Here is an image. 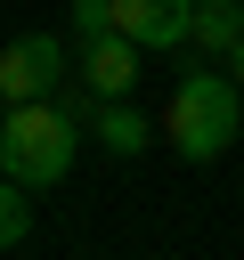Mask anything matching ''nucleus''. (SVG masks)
Listing matches in <instances>:
<instances>
[{
    "instance_id": "f03ea898",
    "label": "nucleus",
    "mask_w": 244,
    "mask_h": 260,
    "mask_svg": "<svg viewBox=\"0 0 244 260\" xmlns=\"http://www.w3.org/2000/svg\"><path fill=\"white\" fill-rule=\"evenodd\" d=\"M236 130H244V98H236L228 65H220V73L195 65V73L171 89V106H163V138H171L187 162H220V154L236 146Z\"/></svg>"
},
{
    "instance_id": "20e7f679",
    "label": "nucleus",
    "mask_w": 244,
    "mask_h": 260,
    "mask_svg": "<svg viewBox=\"0 0 244 260\" xmlns=\"http://www.w3.org/2000/svg\"><path fill=\"white\" fill-rule=\"evenodd\" d=\"M114 24L138 49H179L195 41V0H114Z\"/></svg>"
},
{
    "instance_id": "9d476101",
    "label": "nucleus",
    "mask_w": 244,
    "mask_h": 260,
    "mask_svg": "<svg viewBox=\"0 0 244 260\" xmlns=\"http://www.w3.org/2000/svg\"><path fill=\"white\" fill-rule=\"evenodd\" d=\"M220 65H228V81H236V89H244V41H236V49H228V57H220Z\"/></svg>"
},
{
    "instance_id": "6e6552de",
    "label": "nucleus",
    "mask_w": 244,
    "mask_h": 260,
    "mask_svg": "<svg viewBox=\"0 0 244 260\" xmlns=\"http://www.w3.org/2000/svg\"><path fill=\"white\" fill-rule=\"evenodd\" d=\"M24 195H33V187L0 171V252H16V244L33 236V203H24Z\"/></svg>"
},
{
    "instance_id": "f257e3e1",
    "label": "nucleus",
    "mask_w": 244,
    "mask_h": 260,
    "mask_svg": "<svg viewBox=\"0 0 244 260\" xmlns=\"http://www.w3.org/2000/svg\"><path fill=\"white\" fill-rule=\"evenodd\" d=\"M73 146H81V98L65 81L49 98H16L8 122H0V171L24 179V187H57L73 171Z\"/></svg>"
},
{
    "instance_id": "1a4fd4ad",
    "label": "nucleus",
    "mask_w": 244,
    "mask_h": 260,
    "mask_svg": "<svg viewBox=\"0 0 244 260\" xmlns=\"http://www.w3.org/2000/svg\"><path fill=\"white\" fill-rule=\"evenodd\" d=\"M73 32H114V0H73Z\"/></svg>"
},
{
    "instance_id": "7ed1b4c3",
    "label": "nucleus",
    "mask_w": 244,
    "mask_h": 260,
    "mask_svg": "<svg viewBox=\"0 0 244 260\" xmlns=\"http://www.w3.org/2000/svg\"><path fill=\"white\" fill-rule=\"evenodd\" d=\"M65 81V41L57 32H16L8 49H0V98L16 106V98H49Z\"/></svg>"
},
{
    "instance_id": "39448f33",
    "label": "nucleus",
    "mask_w": 244,
    "mask_h": 260,
    "mask_svg": "<svg viewBox=\"0 0 244 260\" xmlns=\"http://www.w3.org/2000/svg\"><path fill=\"white\" fill-rule=\"evenodd\" d=\"M138 57H146V49H138L122 24H114V32H89V41H81V81H89L98 98H130V81H138Z\"/></svg>"
},
{
    "instance_id": "0eeeda50",
    "label": "nucleus",
    "mask_w": 244,
    "mask_h": 260,
    "mask_svg": "<svg viewBox=\"0 0 244 260\" xmlns=\"http://www.w3.org/2000/svg\"><path fill=\"white\" fill-rule=\"evenodd\" d=\"M89 130H98V146H106V154H122V162H130V154H138V146H146V114H130V106H122V98H106V106H98V122H89Z\"/></svg>"
},
{
    "instance_id": "423d86ee",
    "label": "nucleus",
    "mask_w": 244,
    "mask_h": 260,
    "mask_svg": "<svg viewBox=\"0 0 244 260\" xmlns=\"http://www.w3.org/2000/svg\"><path fill=\"white\" fill-rule=\"evenodd\" d=\"M236 41H244V0H195V49L228 57Z\"/></svg>"
}]
</instances>
